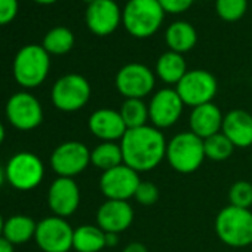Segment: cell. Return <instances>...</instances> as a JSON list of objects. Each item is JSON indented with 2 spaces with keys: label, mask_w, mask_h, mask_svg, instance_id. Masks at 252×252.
<instances>
[{
  "label": "cell",
  "mask_w": 252,
  "mask_h": 252,
  "mask_svg": "<svg viewBox=\"0 0 252 252\" xmlns=\"http://www.w3.org/2000/svg\"><path fill=\"white\" fill-rule=\"evenodd\" d=\"M120 116L128 129L146 126L149 117V105L140 98H126L120 108Z\"/></svg>",
  "instance_id": "484cf974"
},
{
  "label": "cell",
  "mask_w": 252,
  "mask_h": 252,
  "mask_svg": "<svg viewBox=\"0 0 252 252\" xmlns=\"http://www.w3.org/2000/svg\"><path fill=\"white\" fill-rule=\"evenodd\" d=\"M107 246V234L96 225H80L73 234V248L77 252H99Z\"/></svg>",
  "instance_id": "603a6c76"
},
{
  "label": "cell",
  "mask_w": 252,
  "mask_h": 252,
  "mask_svg": "<svg viewBox=\"0 0 252 252\" xmlns=\"http://www.w3.org/2000/svg\"><path fill=\"white\" fill-rule=\"evenodd\" d=\"M37 224L27 215H12L5 221L3 237H6L14 245H21L29 242L36 234Z\"/></svg>",
  "instance_id": "cb8c5ba5"
},
{
  "label": "cell",
  "mask_w": 252,
  "mask_h": 252,
  "mask_svg": "<svg viewBox=\"0 0 252 252\" xmlns=\"http://www.w3.org/2000/svg\"><path fill=\"white\" fill-rule=\"evenodd\" d=\"M228 199L230 205L249 209V206L252 205V184L248 181L234 183L228 191Z\"/></svg>",
  "instance_id": "f546056e"
},
{
  "label": "cell",
  "mask_w": 252,
  "mask_h": 252,
  "mask_svg": "<svg viewBox=\"0 0 252 252\" xmlns=\"http://www.w3.org/2000/svg\"><path fill=\"white\" fill-rule=\"evenodd\" d=\"M215 231L221 242L233 248L252 243V212L233 205L220 211L215 218Z\"/></svg>",
  "instance_id": "3957f363"
},
{
  "label": "cell",
  "mask_w": 252,
  "mask_h": 252,
  "mask_svg": "<svg viewBox=\"0 0 252 252\" xmlns=\"http://www.w3.org/2000/svg\"><path fill=\"white\" fill-rule=\"evenodd\" d=\"M3 140H5V128H3V125L0 123V144L3 143Z\"/></svg>",
  "instance_id": "74e56055"
},
{
  "label": "cell",
  "mask_w": 252,
  "mask_h": 252,
  "mask_svg": "<svg viewBox=\"0 0 252 252\" xmlns=\"http://www.w3.org/2000/svg\"><path fill=\"white\" fill-rule=\"evenodd\" d=\"M91 163L99 168L102 172L122 165L123 155L120 146L111 141H104L91 152Z\"/></svg>",
  "instance_id": "d4e9b609"
},
{
  "label": "cell",
  "mask_w": 252,
  "mask_h": 252,
  "mask_svg": "<svg viewBox=\"0 0 252 252\" xmlns=\"http://www.w3.org/2000/svg\"><path fill=\"white\" fill-rule=\"evenodd\" d=\"M91 98L89 82L76 73L60 77L52 88V102L61 111H77L86 105Z\"/></svg>",
  "instance_id": "52a82bcc"
},
{
  "label": "cell",
  "mask_w": 252,
  "mask_h": 252,
  "mask_svg": "<svg viewBox=\"0 0 252 252\" xmlns=\"http://www.w3.org/2000/svg\"><path fill=\"white\" fill-rule=\"evenodd\" d=\"M221 132L234 147L246 149L252 144V116L245 110H231L222 119Z\"/></svg>",
  "instance_id": "d6986e66"
},
{
  "label": "cell",
  "mask_w": 252,
  "mask_h": 252,
  "mask_svg": "<svg viewBox=\"0 0 252 252\" xmlns=\"http://www.w3.org/2000/svg\"><path fill=\"white\" fill-rule=\"evenodd\" d=\"M135 200L144 206H150L153 203H156V200L159 199V189L156 187V184L150 183V181H141L137 191H135Z\"/></svg>",
  "instance_id": "4dcf8cb0"
},
{
  "label": "cell",
  "mask_w": 252,
  "mask_h": 252,
  "mask_svg": "<svg viewBox=\"0 0 252 252\" xmlns=\"http://www.w3.org/2000/svg\"><path fill=\"white\" fill-rule=\"evenodd\" d=\"M156 73L165 83H178L187 73V64L181 54L168 51L156 63Z\"/></svg>",
  "instance_id": "7402d4cb"
},
{
  "label": "cell",
  "mask_w": 252,
  "mask_h": 252,
  "mask_svg": "<svg viewBox=\"0 0 252 252\" xmlns=\"http://www.w3.org/2000/svg\"><path fill=\"white\" fill-rule=\"evenodd\" d=\"M165 40L171 48V51L183 54L194 48L197 42V33L190 23L175 21L168 27L165 33Z\"/></svg>",
  "instance_id": "44dd1931"
},
{
  "label": "cell",
  "mask_w": 252,
  "mask_h": 252,
  "mask_svg": "<svg viewBox=\"0 0 252 252\" xmlns=\"http://www.w3.org/2000/svg\"><path fill=\"white\" fill-rule=\"evenodd\" d=\"M3 225H5V220H3L2 214H0V236H3Z\"/></svg>",
  "instance_id": "f35d334b"
},
{
  "label": "cell",
  "mask_w": 252,
  "mask_h": 252,
  "mask_svg": "<svg viewBox=\"0 0 252 252\" xmlns=\"http://www.w3.org/2000/svg\"><path fill=\"white\" fill-rule=\"evenodd\" d=\"M203 149H205V158L215 162H222L231 156L234 146L222 132H218L203 140Z\"/></svg>",
  "instance_id": "83f0119b"
},
{
  "label": "cell",
  "mask_w": 252,
  "mask_h": 252,
  "mask_svg": "<svg viewBox=\"0 0 252 252\" xmlns=\"http://www.w3.org/2000/svg\"><path fill=\"white\" fill-rule=\"evenodd\" d=\"M122 252H149V251H147V248L143 243L134 242V243H129Z\"/></svg>",
  "instance_id": "836d02e7"
},
{
  "label": "cell",
  "mask_w": 252,
  "mask_h": 252,
  "mask_svg": "<svg viewBox=\"0 0 252 252\" xmlns=\"http://www.w3.org/2000/svg\"><path fill=\"white\" fill-rule=\"evenodd\" d=\"M73 234L71 225L55 215L37 224L34 239L43 252H68L73 248Z\"/></svg>",
  "instance_id": "30bf717a"
},
{
  "label": "cell",
  "mask_w": 252,
  "mask_h": 252,
  "mask_svg": "<svg viewBox=\"0 0 252 252\" xmlns=\"http://www.w3.org/2000/svg\"><path fill=\"white\" fill-rule=\"evenodd\" d=\"M89 163L91 152L79 141H67L60 144L51 156L52 169L60 177L65 178H73L74 175L83 172Z\"/></svg>",
  "instance_id": "4fadbf2b"
},
{
  "label": "cell",
  "mask_w": 252,
  "mask_h": 252,
  "mask_svg": "<svg viewBox=\"0 0 252 252\" xmlns=\"http://www.w3.org/2000/svg\"><path fill=\"white\" fill-rule=\"evenodd\" d=\"M48 203L51 211L61 218L70 217L76 212L80 203L79 186L73 178L58 177L49 189Z\"/></svg>",
  "instance_id": "2e32d148"
},
{
  "label": "cell",
  "mask_w": 252,
  "mask_h": 252,
  "mask_svg": "<svg viewBox=\"0 0 252 252\" xmlns=\"http://www.w3.org/2000/svg\"><path fill=\"white\" fill-rule=\"evenodd\" d=\"M83 2H86L88 5H91V3H94V2H95V0H83Z\"/></svg>",
  "instance_id": "ab89813d"
},
{
  "label": "cell",
  "mask_w": 252,
  "mask_h": 252,
  "mask_svg": "<svg viewBox=\"0 0 252 252\" xmlns=\"http://www.w3.org/2000/svg\"><path fill=\"white\" fill-rule=\"evenodd\" d=\"M6 117L14 128L20 131H32L42 123L43 108L34 95L29 92H17L8 99Z\"/></svg>",
  "instance_id": "9c48e42d"
},
{
  "label": "cell",
  "mask_w": 252,
  "mask_h": 252,
  "mask_svg": "<svg viewBox=\"0 0 252 252\" xmlns=\"http://www.w3.org/2000/svg\"><path fill=\"white\" fill-rule=\"evenodd\" d=\"M183 107L184 102L177 89H160L153 95L149 104V117L155 128H169L180 119Z\"/></svg>",
  "instance_id": "5bb4252c"
},
{
  "label": "cell",
  "mask_w": 252,
  "mask_h": 252,
  "mask_svg": "<svg viewBox=\"0 0 252 252\" xmlns=\"http://www.w3.org/2000/svg\"><path fill=\"white\" fill-rule=\"evenodd\" d=\"M166 141L155 126L128 129L120 140L123 163L137 172L155 169L166 156Z\"/></svg>",
  "instance_id": "6da1fadb"
},
{
  "label": "cell",
  "mask_w": 252,
  "mask_h": 252,
  "mask_svg": "<svg viewBox=\"0 0 252 252\" xmlns=\"http://www.w3.org/2000/svg\"><path fill=\"white\" fill-rule=\"evenodd\" d=\"M42 46L49 55H64L74 46V34L67 27H54L45 34Z\"/></svg>",
  "instance_id": "4316f807"
},
{
  "label": "cell",
  "mask_w": 252,
  "mask_h": 252,
  "mask_svg": "<svg viewBox=\"0 0 252 252\" xmlns=\"http://www.w3.org/2000/svg\"><path fill=\"white\" fill-rule=\"evenodd\" d=\"M248 8V0H217L215 9L217 14L228 23L240 20Z\"/></svg>",
  "instance_id": "f1b7e54d"
},
{
  "label": "cell",
  "mask_w": 252,
  "mask_h": 252,
  "mask_svg": "<svg viewBox=\"0 0 252 252\" xmlns=\"http://www.w3.org/2000/svg\"><path fill=\"white\" fill-rule=\"evenodd\" d=\"M5 180H6V171H5V169L2 168V165H0V187L3 186Z\"/></svg>",
  "instance_id": "d590c367"
},
{
  "label": "cell",
  "mask_w": 252,
  "mask_h": 252,
  "mask_svg": "<svg viewBox=\"0 0 252 252\" xmlns=\"http://www.w3.org/2000/svg\"><path fill=\"white\" fill-rule=\"evenodd\" d=\"M166 158L169 165L181 174H191L200 168L205 159L203 140L190 132L175 135L166 147Z\"/></svg>",
  "instance_id": "5b68a950"
},
{
  "label": "cell",
  "mask_w": 252,
  "mask_h": 252,
  "mask_svg": "<svg viewBox=\"0 0 252 252\" xmlns=\"http://www.w3.org/2000/svg\"><path fill=\"white\" fill-rule=\"evenodd\" d=\"M194 0H159L160 6L165 12L169 14H181L186 12L189 8H191Z\"/></svg>",
  "instance_id": "d6a6232c"
},
{
  "label": "cell",
  "mask_w": 252,
  "mask_h": 252,
  "mask_svg": "<svg viewBox=\"0 0 252 252\" xmlns=\"http://www.w3.org/2000/svg\"><path fill=\"white\" fill-rule=\"evenodd\" d=\"M88 29L96 36L111 34L122 21V12L114 0H95L85 12Z\"/></svg>",
  "instance_id": "9a60e30c"
},
{
  "label": "cell",
  "mask_w": 252,
  "mask_h": 252,
  "mask_svg": "<svg viewBox=\"0 0 252 252\" xmlns=\"http://www.w3.org/2000/svg\"><path fill=\"white\" fill-rule=\"evenodd\" d=\"M6 180L9 184L21 191L36 189L45 175V166L42 160L30 152H21L14 155L6 168Z\"/></svg>",
  "instance_id": "8992f818"
},
{
  "label": "cell",
  "mask_w": 252,
  "mask_h": 252,
  "mask_svg": "<svg viewBox=\"0 0 252 252\" xmlns=\"http://www.w3.org/2000/svg\"><path fill=\"white\" fill-rule=\"evenodd\" d=\"M138 172L128 165H119L113 169L102 172L99 187L107 200H126L134 197L140 186Z\"/></svg>",
  "instance_id": "7c38bea8"
},
{
  "label": "cell",
  "mask_w": 252,
  "mask_h": 252,
  "mask_svg": "<svg viewBox=\"0 0 252 252\" xmlns=\"http://www.w3.org/2000/svg\"><path fill=\"white\" fill-rule=\"evenodd\" d=\"M89 131L102 141L122 140L128 131L119 111L111 108H99L94 111L89 117Z\"/></svg>",
  "instance_id": "ac0fdd59"
},
{
  "label": "cell",
  "mask_w": 252,
  "mask_h": 252,
  "mask_svg": "<svg viewBox=\"0 0 252 252\" xmlns=\"http://www.w3.org/2000/svg\"><path fill=\"white\" fill-rule=\"evenodd\" d=\"M0 252H14V243L3 236H0Z\"/></svg>",
  "instance_id": "e575fe53"
},
{
  "label": "cell",
  "mask_w": 252,
  "mask_h": 252,
  "mask_svg": "<svg viewBox=\"0 0 252 252\" xmlns=\"http://www.w3.org/2000/svg\"><path fill=\"white\" fill-rule=\"evenodd\" d=\"M51 67L49 54L42 45H27L18 51L12 71L18 85L23 88H37L48 77Z\"/></svg>",
  "instance_id": "277c9868"
},
{
  "label": "cell",
  "mask_w": 252,
  "mask_h": 252,
  "mask_svg": "<svg viewBox=\"0 0 252 252\" xmlns=\"http://www.w3.org/2000/svg\"><path fill=\"white\" fill-rule=\"evenodd\" d=\"M165 11L159 0H128L122 11V23L129 34L138 39L153 36L162 26Z\"/></svg>",
  "instance_id": "7a4b0ae2"
},
{
  "label": "cell",
  "mask_w": 252,
  "mask_h": 252,
  "mask_svg": "<svg viewBox=\"0 0 252 252\" xmlns=\"http://www.w3.org/2000/svg\"><path fill=\"white\" fill-rule=\"evenodd\" d=\"M114 83L125 98L143 99L155 88V73L144 64L131 63L117 71Z\"/></svg>",
  "instance_id": "8fae6325"
},
{
  "label": "cell",
  "mask_w": 252,
  "mask_h": 252,
  "mask_svg": "<svg viewBox=\"0 0 252 252\" xmlns=\"http://www.w3.org/2000/svg\"><path fill=\"white\" fill-rule=\"evenodd\" d=\"M134 209L126 200H107L96 214L98 227L105 233H122L132 224Z\"/></svg>",
  "instance_id": "e0dca14e"
},
{
  "label": "cell",
  "mask_w": 252,
  "mask_h": 252,
  "mask_svg": "<svg viewBox=\"0 0 252 252\" xmlns=\"http://www.w3.org/2000/svg\"><path fill=\"white\" fill-rule=\"evenodd\" d=\"M18 14V0H0V26H6Z\"/></svg>",
  "instance_id": "1f68e13d"
},
{
  "label": "cell",
  "mask_w": 252,
  "mask_h": 252,
  "mask_svg": "<svg viewBox=\"0 0 252 252\" xmlns=\"http://www.w3.org/2000/svg\"><path fill=\"white\" fill-rule=\"evenodd\" d=\"M36 3H40V5H52L55 2H58V0H34Z\"/></svg>",
  "instance_id": "8d00e7d4"
},
{
  "label": "cell",
  "mask_w": 252,
  "mask_h": 252,
  "mask_svg": "<svg viewBox=\"0 0 252 252\" xmlns=\"http://www.w3.org/2000/svg\"><path fill=\"white\" fill-rule=\"evenodd\" d=\"M217 79L206 70H191L177 83V92L184 104L199 107L208 104L217 94Z\"/></svg>",
  "instance_id": "ba28073f"
},
{
  "label": "cell",
  "mask_w": 252,
  "mask_h": 252,
  "mask_svg": "<svg viewBox=\"0 0 252 252\" xmlns=\"http://www.w3.org/2000/svg\"><path fill=\"white\" fill-rule=\"evenodd\" d=\"M222 119L224 116L215 104H202L194 107L190 114V129L199 138L206 140L221 131Z\"/></svg>",
  "instance_id": "ffe728a7"
}]
</instances>
